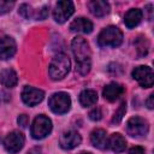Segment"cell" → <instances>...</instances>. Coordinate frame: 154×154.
I'll return each instance as SVG.
<instances>
[{
    "instance_id": "cell-1",
    "label": "cell",
    "mask_w": 154,
    "mask_h": 154,
    "mask_svg": "<svg viewBox=\"0 0 154 154\" xmlns=\"http://www.w3.org/2000/svg\"><path fill=\"white\" fill-rule=\"evenodd\" d=\"M71 48L76 59V70L83 76L87 75L91 67V54L88 42L83 37H75L71 42Z\"/></svg>"
},
{
    "instance_id": "cell-2",
    "label": "cell",
    "mask_w": 154,
    "mask_h": 154,
    "mask_svg": "<svg viewBox=\"0 0 154 154\" xmlns=\"http://www.w3.org/2000/svg\"><path fill=\"white\" fill-rule=\"evenodd\" d=\"M70 66H71V63H70V59L66 54H64V53L57 54L49 64L48 72H49L51 78L55 79V81L64 78L69 73Z\"/></svg>"
},
{
    "instance_id": "cell-3",
    "label": "cell",
    "mask_w": 154,
    "mask_h": 154,
    "mask_svg": "<svg viewBox=\"0 0 154 154\" xmlns=\"http://www.w3.org/2000/svg\"><path fill=\"white\" fill-rule=\"evenodd\" d=\"M97 42L101 47H118L123 42V32L114 25H109L99 34Z\"/></svg>"
},
{
    "instance_id": "cell-4",
    "label": "cell",
    "mask_w": 154,
    "mask_h": 154,
    "mask_svg": "<svg viewBox=\"0 0 154 154\" xmlns=\"http://www.w3.org/2000/svg\"><path fill=\"white\" fill-rule=\"evenodd\" d=\"M30 131H31V136L35 140L45 138L52 131V120L48 117L40 114L34 119Z\"/></svg>"
},
{
    "instance_id": "cell-5",
    "label": "cell",
    "mask_w": 154,
    "mask_h": 154,
    "mask_svg": "<svg viewBox=\"0 0 154 154\" xmlns=\"http://www.w3.org/2000/svg\"><path fill=\"white\" fill-rule=\"evenodd\" d=\"M48 105H49V108L54 113H57V114H64L71 107V99H70L69 94L63 93V91H59V93L53 94L49 97Z\"/></svg>"
},
{
    "instance_id": "cell-6",
    "label": "cell",
    "mask_w": 154,
    "mask_h": 154,
    "mask_svg": "<svg viewBox=\"0 0 154 154\" xmlns=\"http://www.w3.org/2000/svg\"><path fill=\"white\" fill-rule=\"evenodd\" d=\"M75 12V6L72 1L69 0H61L58 1L55 5V8L53 11V17L55 22L58 23H65Z\"/></svg>"
},
{
    "instance_id": "cell-7",
    "label": "cell",
    "mask_w": 154,
    "mask_h": 154,
    "mask_svg": "<svg viewBox=\"0 0 154 154\" xmlns=\"http://www.w3.org/2000/svg\"><path fill=\"white\" fill-rule=\"evenodd\" d=\"M126 131L132 137H141L148 132V123L141 117H132L128 120Z\"/></svg>"
},
{
    "instance_id": "cell-8",
    "label": "cell",
    "mask_w": 154,
    "mask_h": 154,
    "mask_svg": "<svg viewBox=\"0 0 154 154\" xmlns=\"http://www.w3.org/2000/svg\"><path fill=\"white\" fill-rule=\"evenodd\" d=\"M23 146H24V136L19 131H12L4 138V147L11 154L18 153L23 148Z\"/></svg>"
},
{
    "instance_id": "cell-9",
    "label": "cell",
    "mask_w": 154,
    "mask_h": 154,
    "mask_svg": "<svg viewBox=\"0 0 154 154\" xmlns=\"http://www.w3.org/2000/svg\"><path fill=\"white\" fill-rule=\"evenodd\" d=\"M132 77L138 82V84L143 88H150L153 85L154 76L153 71L149 66H137L132 70Z\"/></svg>"
},
{
    "instance_id": "cell-10",
    "label": "cell",
    "mask_w": 154,
    "mask_h": 154,
    "mask_svg": "<svg viewBox=\"0 0 154 154\" xmlns=\"http://www.w3.org/2000/svg\"><path fill=\"white\" fill-rule=\"evenodd\" d=\"M45 93L34 87H25L22 91V100L28 106H35L43 100Z\"/></svg>"
},
{
    "instance_id": "cell-11",
    "label": "cell",
    "mask_w": 154,
    "mask_h": 154,
    "mask_svg": "<svg viewBox=\"0 0 154 154\" xmlns=\"http://www.w3.org/2000/svg\"><path fill=\"white\" fill-rule=\"evenodd\" d=\"M82 138H81V135L75 131V130H69V131H65L61 136H60V147L63 149H66V150H70V149H73L76 148L77 146H79Z\"/></svg>"
},
{
    "instance_id": "cell-12",
    "label": "cell",
    "mask_w": 154,
    "mask_h": 154,
    "mask_svg": "<svg viewBox=\"0 0 154 154\" xmlns=\"http://www.w3.org/2000/svg\"><path fill=\"white\" fill-rule=\"evenodd\" d=\"M16 42L11 36H0V59H10L16 53Z\"/></svg>"
},
{
    "instance_id": "cell-13",
    "label": "cell",
    "mask_w": 154,
    "mask_h": 154,
    "mask_svg": "<svg viewBox=\"0 0 154 154\" xmlns=\"http://www.w3.org/2000/svg\"><path fill=\"white\" fill-rule=\"evenodd\" d=\"M70 30L75 32H83V34H89L93 31V23L83 17L76 18L71 24H70Z\"/></svg>"
},
{
    "instance_id": "cell-14",
    "label": "cell",
    "mask_w": 154,
    "mask_h": 154,
    "mask_svg": "<svg viewBox=\"0 0 154 154\" xmlns=\"http://www.w3.org/2000/svg\"><path fill=\"white\" fill-rule=\"evenodd\" d=\"M123 93H124V88L116 82H112L103 88V96L108 101H116L122 96Z\"/></svg>"
},
{
    "instance_id": "cell-15",
    "label": "cell",
    "mask_w": 154,
    "mask_h": 154,
    "mask_svg": "<svg viewBox=\"0 0 154 154\" xmlns=\"http://www.w3.org/2000/svg\"><path fill=\"white\" fill-rule=\"evenodd\" d=\"M89 10L95 17H103L109 12V4L103 0H93L88 4Z\"/></svg>"
},
{
    "instance_id": "cell-16",
    "label": "cell",
    "mask_w": 154,
    "mask_h": 154,
    "mask_svg": "<svg viewBox=\"0 0 154 154\" xmlns=\"http://www.w3.org/2000/svg\"><path fill=\"white\" fill-rule=\"evenodd\" d=\"M107 147L114 153H122L126 147V141L120 134H112L107 141Z\"/></svg>"
},
{
    "instance_id": "cell-17",
    "label": "cell",
    "mask_w": 154,
    "mask_h": 154,
    "mask_svg": "<svg viewBox=\"0 0 154 154\" xmlns=\"http://www.w3.org/2000/svg\"><path fill=\"white\" fill-rule=\"evenodd\" d=\"M142 16H143V13L140 8H131L125 13L124 23L129 29H132L140 24V22L142 20Z\"/></svg>"
},
{
    "instance_id": "cell-18",
    "label": "cell",
    "mask_w": 154,
    "mask_h": 154,
    "mask_svg": "<svg viewBox=\"0 0 154 154\" xmlns=\"http://www.w3.org/2000/svg\"><path fill=\"white\" fill-rule=\"evenodd\" d=\"M90 141L94 147L99 149H105L107 147V134L102 129H96L90 134Z\"/></svg>"
},
{
    "instance_id": "cell-19",
    "label": "cell",
    "mask_w": 154,
    "mask_h": 154,
    "mask_svg": "<svg viewBox=\"0 0 154 154\" xmlns=\"http://www.w3.org/2000/svg\"><path fill=\"white\" fill-rule=\"evenodd\" d=\"M0 82L2 85L7 87V88H12L17 84L18 82V77L14 70L12 69H5L0 72Z\"/></svg>"
},
{
    "instance_id": "cell-20",
    "label": "cell",
    "mask_w": 154,
    "mask_h": 154,
    "mask_svg": "<svg viewBox=\"0 0 154 154\" xmlns=\"http://www.w3.org/2000/svg\"><path fill=\"white\" fill-rule=\"evenodd\" d=\"M97 101V94L93 89H85L79 94V102L83 107H89L95 105Z\"/></svg>"
},
{
    "instance_id": "cell-21",
    "label": "cell",
    "mask_w": 154,
    "mask_h": 154,
    "mask_svg": "<svg viewBox=\"0 0 154 154\" xmlns=\"http://www.w3.org/2000/svg\"><path fill=\"white\" fill-rule=\"evenodd\" d=\"M18 12H19V14H20L22 17H24L25 19H29V18H34V17H35L34 10H32L31 6L28 5V4H22V5L19 6Z\"/></svg>"
},
{
    "instance_id": "cell-22",
    "label": "cell",
    "mask_w": 154,
    "mask_h": 154,
    "mask_svg": "<svg viewBox=\"0 0 154 154\" xmlns=\"http://www.w3.org/2000/svg\"><path fill=\"white\" fill-rule=\"evenodd\" d=\"M136 47H137V52L138 55H146L148 53V42L146 40V37H138V40L136 41Z\"/></svg>"
},
{
    "instance_id": "cell-23",
    "label": "cell",
    "mask_w": 154,
    "mask_h": 154,
    "mask_svg": "<svg viewBox=\"0 0 154 154\" xmlns=\"http://www.w3.org/2000/svg\"><path fill=\"white\" fill-rule=\"evenodd\" d=\"M125 111H126V103H125V101H123L122 103H120V106H119V108L114 112V116H113V118H112V123H119L122 119H123V116L125 114Z\"/></svg>"
},
{
    "instance_id": "cell-24",
    "label": "cell",
    "mask_w": 154,
    "mask_h": 154,
    "mask_svg": "<svg viewBox=\"0 0 154 154\" xmlns=\"http://www.w3.org/2000/svg\"><path fill=\"white\" fill-rule=\"evenodd\" d=\"M13 6H14V1L0 0V14H5V13L10 12Z\"/></svg>"
},
{
    "instance_id": "cell-25",
    "label": "cell",
    "mask_w": 154,
    "mask_h": 154,
    "mask_svg": "<svg viewBox=\"0 0 154 154\" xmlns=\"http://www.w3.org/2000/svg\"><path fill=\"white\" fill-rule=\"evenodd\" d=\"M47 16H48V6H43V7H41L40 10H37L35 12V17L34 18L42 20V19H46Z\"/></svg>"
},
{
    "instance_id": "cell-26",
    "label": "cell",
    "mask_w": 154,
    "mask_h": 154,
    "mask_svg": "<svg viewBox=\"0 0 154 154\" xmlns=\"http://www.w3.org/2000/svg\"><path fill=\"white\" fill-rule=\"evenodd\" d=\"M89 118H90L91 120H94V122L100 120V119L102 118V112H101V109H100L99 107L91 109V111L89 112Z\"/></svg>"
},
{
    "instance_id": "cell-27",
    "label": "cell",
    "mask_w": 154,
    "mask_h": 154,
    "mask_svg": "<svg viewBox=\"0 0 154 154\" xmlns=\"http://www.w3.org/2000/svg\"><path fill=\"white\" fill-rule=\"evenodd\" d=\"M17 122H18V124H19L22 128H25V126L28 125V117H26L25 114H20V116L18 117Z\"/></svg>"
},
{
    "instance_id": "cell-28",
    "label": "cell",
    "mask_w": 154,
    "mask_h": 154,
    "mask_svg": "<svg viewBox=\"0 0 154 154\" xmlns=\"http://www.w3.org/2000/svg\"><path fill=\"white\" fill-rule=\"evenodd\" d=\"M128 154H146V153H144V149H143L142 147L136 146V147H132V148L129 150Z\"/></svg>"
},
{
    "instance_id": "cell-29",
    "label": "cell",
    "mask_w": 154,
    "mask_h": 154,
    "mask_svg": "<svg viewBox=\"0 0 154 154\" xmlns=\"http://www.w3.org/2000/svg\"><path fill=\"white\" fill-rule=\"evenodd\" d=\"M146 103H147V106H148V108H149V109H152V108L154 107V95H153V94H150V95H149V97L147 99Z\"/></svg>"
},
{
    "instance_id": "cell-30",
    "label": "cell",
    "mask_w": 154,
    "mask_h": 154,
    "mask_svg": "<svg viewBox=\"0 0 154 154\" xmlns=\"http://www.w3.org/2000/svg\"><path fill=\"white\" fill-rule=\"evenodd\" d=\"M40 152H41V149H40L38 147H35V148H32V149L29 152V154H40Z\"/></svg>"
},
{
    "instance_id": "cell-31",
    "label": "cell",
    "mask_w": 154,
    "mask_h": 154,
    "mask_svg": "<svg viewBox=\"0 0 154 154\" xmlns=\"http://www.w3.org/2000/svg\"><path fill=\"white\" fill-rule=\"evenodd\" d=\"M79 154H90V153H88V152H82V153H79Z\"/></svg>"
}]
</instances>
